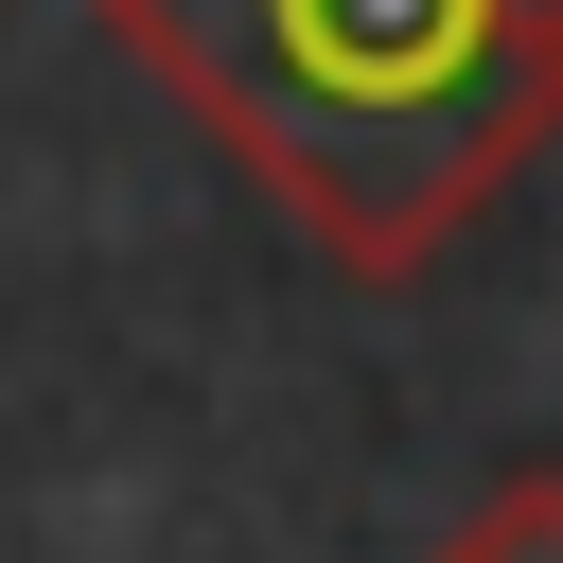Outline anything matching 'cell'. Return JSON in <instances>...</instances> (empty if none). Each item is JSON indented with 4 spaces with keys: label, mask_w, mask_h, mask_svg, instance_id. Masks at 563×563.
<instances>
[{
    "label": "cell",
    "mask_w": 563,
    "mask_h": 563,
    "mask_svg": "<svg viewBox=\"0 0 563 563\" xmlns=\"http://www.w3.org/2000/svg\"><path fill=\"white\" fill-rule=\"evenodd\" d=\"M106 35L352 282H422L563 141V0H106Z\"/></svg>",
    "instance_id": "6da1fadb"
},
{
    "label": "cell",
    "mask_w": 563,
    "mask_h": 563,
    "mask_svg": "<svg viewBox=\"0 0 563 563\" xmlns=\"http://www.w3.org/2000/svg\"><path fill=\"white\" fill-rule=\"evenodd\" d=\"M422 563H563V475H493Z\"/></svg>",
    "instance_id": "7a4b0ae2"
}]
</instances>
